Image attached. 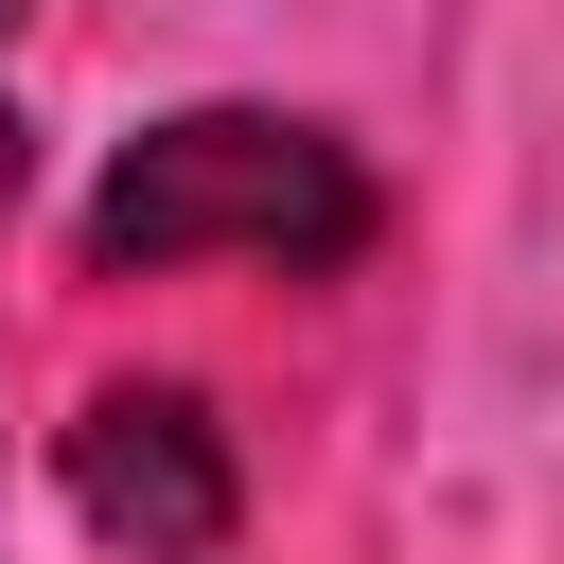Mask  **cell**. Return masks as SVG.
I'll use <instances>...</instances> for the list:
<instances>
[{
  "mask_svg": "<svg viewBox=\"0 0 564 564\" xmlns=\"http://www.w3.org/2000/svg\"><path fill=\"white\" fill-rule=\"evenodd\" d=\"M352 247H370V159L335 123H282V106H176L88 194V264L106 282H159V264H352Z\"/></svg>",
  "mask_w": 564,
  "mask_h": 564,
  "instance_id": "cell-1",
  "label": "cell"
},
{
  "mask_svg": "<svg viewBox=\"0 0 564 564\" xmlns=\"http://www.w3.org/2000/svg\"><path fill=\"white\" fill-rule=\"evenodd\" d=\"M70 511H88L106 546H141V564H212L229 511H247L229 423H212L194 388H88V423H70Z\"/></svg>",
  "mask_w": 564,
  "mask_h": 564,
  "instance_id": "cell-2",
  "label": "cell"
},
{
  "mask_svg": "<svg viewBox=\"0 0 564 564\" xmlns=\"http://www.w3.org/2000/svg\"><path fill=\"white\" fill-rule=\"evenodd\" d=\"M0 212H18V106H0Z\"/></svg>",
  "mask_w": 564,
  "mask_h": 564,
  "instance_id": "cell-3",
  "label": "cell"
},
{
  "mask_svg": "<svg viewBox=\"0 0 564 564\" xmlns=\"http://www.w3.org/2000/svg\"><path fill=\"white\" fill-rule=\"evenodd\" d=\"M18 18H35V0H0V35H18Z\"/></svg>",
  "mask_w": 564,
  "mask_h": 564,
  "instance_id": "cell-4",
  "label": "cell"
}]
</instances>
